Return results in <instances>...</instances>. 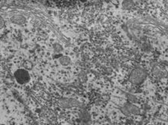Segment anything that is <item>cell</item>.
<instances>
[{
    "label": "cell",
    "mask_w": 168,
    "mask_h": 125,
    "mask_svg": "<svg viewBox=\"0 0 168 125\" xmlns=\"http://www.w3.org/2000/svg\"><path fill=\"white\" fill-rule=\"evenodd\" d=\"M146 77H147L146 71L142 68L138 67L131 72L129 79L131 82L134 83H140L145 79Z\"/></svg>",
    "instance_id": "1"
},
{
    "label": "cell",
    "mask_w": 168,
    "mask_h": 125,
    "mask_svg": "<svg viewBox=\"0 0 168 125\" xmlns=\"http://www.w3.org/2000/svg\"><path fill=\"white\" fill-rule=\"evenodd\" d=\"M14 77L17 83L20 84H25L30 80L29 73L24 69H20L17 70L14 73Z\"/></svg>",
    "instance_id": "2"
},
{
    "label": "cell",
    "mask_w": 168,
    "mask_h": 125,
    "mask_svg": "<svg viewBox=\"0 0 168 125\" xmlns=\"http://www.w3.org/2000/svg\"><path fill=\"white\" fill-rule=\"evenodd\" d=\"M11 20L13 23L18 25H23L26 22V18L22 15H15L11 19Z\"/></svg>",
    "instance_id": "3"
},
{
    "label": "cell",
    "mask_w": 168,
    "mask_h": 125,
    "mask_svg": "<svg viewBox=\"0 0 168 125\" xmlns=\"http://www.w3.org/2000/svg\"><path fill=\"white\" fill-rule=\"evenodd\" d=\"M59 61H60V63L63 66H67L70 63V59L69 57L67 56H63L59 59Z\"/></svg>",
    "instance_id": "4"
},
{
    "label": "cell",
    "mask_w": 168,
    "mask_h": 125,
    "mask_svg": "<svg viewBox=\"0 0 168 125\" xmlns=\"http://www.w3.org/2000/svg\"><path fill=\"white\" fill-rule=\"evenodd\" d=\"M134 5L133 1H124L123 2V7L125 9H131Z\"/></svg>",
    "instance_id": "5"
},
{
    "label": "cell",
    "mask_w": 168,
    "mask_h": 125,
    "mask_svg": "<svg viewBox=\"0 0 168 125\" xmlns=\"http://www.w3.org/2000/svg\"><path fill=\"white\" fill-rule=\"evenodd\" d=\"M4 26V20H3V18H1V28H2Z\"/></svg>",
    "instance_id": "6"
}]
</instances>
